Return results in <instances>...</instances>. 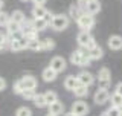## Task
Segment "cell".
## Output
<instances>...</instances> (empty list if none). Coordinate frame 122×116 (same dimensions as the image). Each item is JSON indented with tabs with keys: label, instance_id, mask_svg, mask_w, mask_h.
<instances>
[{
	"label": "cell",
	"instance_id": "cell-6",
	"mask_svg": "<svg viewBox=\"0 0 122 116\" xmlns=\"http://www.w3.org/2000/svg\"><path fill=\"white\" fill-rule=\"evenodd\" d=\"M72 111H73L76 116H86L89 113V105L84 101H75L72 104Z\"/></svg>",
	"mask_w": 122,
	"mask_h": 116
},
{
	"label": "cell",
	"instance_id": "cell-7",
	"mask_svg": "<svg viewBox=\"0 0 122 116\" xmlns=\"http://www.w3.org/2000/svg\"><path fill=\"white\" fill-rule=\"evenodd\" d=\"M51 67L53 69V70H56L58 73H61V72L66 70L67 63H66V60H64L63 57H53L51 60Z\"/></svg>",
	"mask_w": 122,
	"mask_h": 116
},
{
	"label": "cell",
	"instance_id": "cell-32",
	"mask_svg": "<svg viewBox=\"0 0 122 116\" xmlns=\"http://www.w3.org/2000/svg\"><path fill=\"white\" fill-rule=\"evenodd\" d=\"M15 116H32V111H30L29 107H20L15 111Z\"/></svg>",
	"mask_w": 122,
	"mask_h": 116
},
{
	"label": "cell",
	"instance_id": "cell-29",
	"mask_svg": "<svg viewBox=\"0 0 122 116\" xmlns=\"http://www.w3.org/2000/svg\"><path fill=\"white\" fill-rule=\"evenodd\" d=\"M35 90H34V89H25V90H23V93H21V96L23 98L26 99V101H30V99H34L35 98Z\"/></svg>",
	"mask_w": 122,
	"mask_h": 116
},
{
	"label": "cell",
	"instance_id": "cell-24",
	"mask_svg": "<svg viewBox=\"0 0 122 116\" xmlns=\"http://www.w3.org/2000/svg\"><path fill=\"white\" fill-rule=\"evenodd\" d=\"M11 18H12L14 21H17V23H21L26 20V15H25V12L23 11H20V9H17V11H14L12 14H11Z\"/></svg>",
	"mask_w": 122,
	"mask_h": 116
},
{
	"label": "cell",
	"instance_id": "cell-39",
	"mask_svg": "<svg viewBox=\"0 0 122 116\" xmlns=\"http://www.w3.org/2000/svg\"><path fill=\"white\" fill-rule=\"evenodd\" d=\"M34 3H35V5H44L46 3V0H32Z\"/></svg>",
	"mask_w": 122,
	"mask_h": 116
},
{
	"label": "cell",
	"instance_id": "cell-19",
	"mask_svg": "<svg viewBox=\"0 0 122 116\" xmlns=\"http://www.w3.org/2000/svg\"><path fill=\"white\" fill-rule=\"evenodd\" d=\"M47 26H49V23L46 21L44 18H34V29H35L37 32H41V31H44Z\"/></svg>",
	"mask_w": 122,
	"mask_h": 116
},
{
	"label": "cell",
	"instance_id": "cell-18",
	"mask_svg": "<svg viewBox=\"0 0 122 116\" xmlns=\"http://www.w3.org/2000/svg\"><path fill=\"white\" fill-rule=\"evenodd\" d=\"M23 84H25V89H35L37 87V79H35V76H32V75H26V76H23Z\"/></svg>",
	"mask_w": 122,
	"mask_h": 116
},
{
	"label": "cell",
	"instance_id": "cell-13",
	"mask_svg": "<svg viewBox=\"0 0 122 116\" xmlns=\"http://www.w3.org/2000/svg\"><path fill=\"white\" fill-rule=\"evenodd\" d=\"M56 75H58V72L53 70V69L49 66V67H46L43 73H41V76H43V81H46V83H52V81L56 79Z\"/></svg>",
	"mask_w": 122,
	"mask_h": 116
},
{
	"label": "cell",
	"instance_id": "cell-25",
	"mask_svg": "<svg viewBox=\"0 0 122 116\" xmlns=\"http://www.w3.org/2000/svg\"><path fill=\"white\" fill-rule=\"evenodd\" d=\"M44 98H46L47 105H51V104H53L55 101H58V95H56V92H53V90L46 92V93H44Z\"/></svg>",
	"mask_w": 122,
	"mask_h": 116
},
{
	"label": "cell",
	"instance_id": "cell-5",
	"mask_svg": "<svg viewBox=\"0 0 122 116\" xmlns=\"http://www.w3.org/2000/svg\"><path fill=\"white\" fill-rule=\"evenodd\" d=\"M5 28L8 31V34H9L12 38H17V37L21 35V25H20V23H17V21H14L12 18L9 20V23H8Z\"/></svg>",
	"mask_w": 122,
	"mask_h": 116
},
{
	"label": "cell",
	"instance_id": "cell-1",
	"mask_svg": "<svg viewBox=\"0 0 122 116\" xmlns=\"http://www.w3.org/2000/svg\"><path fill=\"white\" fill-rule=\"evenodd\" d=\"M90 61H92L90 52H89V49H86V47L78 49V51L72 52V55H70V63L73 66H89Z\"/></svg>",
	"mask_w": 122,
	"mask_h": 116
},
{
	"label": "cell",
	"instance_id": "cell-30",
	"mask_svg": "<svg viewBox=\"0 0 122 116\" xmlns=\"http://www.w3.org/2000/svg\"><path fill=\"white\" fill-rule=\"evenodd\" d=\"M9 20H11V15L5 11H0V26H6Z\"/></svg>",
	"mask_w": 122,
	"mask_h": 116
},
{
	"label": "cell",
	"instance_id": "cell-14",
	"mask_svg": "<svg viewBox=\"0 0 122 116\" xmlns=\"http://www.w3.org/2000/svg\"><path fill=\"white\" fill-rule=\"evenodd\" d=\"M63 111H64V104L60 102V101H55L53 104L49 105V113L51 115L58 116V115H63Z\"/></svg>",
	"mask_w": 122,
	"mask_h": 116
},
{
	"label": "cell",
	"instance_id": "cell-10",
	"mask_svg": "<svg viewBox=\"0 0 122 116\" xmlns=\"http://www.w3.org/2000/svg\"><path fill=\"white\" fill-rule=\"evenodd\" d=\"M76 76H78V81H79V84H84V86H92V84L95 83V76L92 75L90 72H86V70H82V72H79Z\"/></svg>",
	"mask_w": 122,
	"mask_h": 116
},
{
	"label": "cell",
	"instance_id": "cell-40",
	"mask_svg": "<svg viewBox=\"0 0 122 116\" xmlns=\"http://www.w3.org/2000/svg\"><path fill=\"white\" fill-rule=\"evenodd\" d=\"M64 116H76V115L73 113V111H70V113H66V115H64Z\"/></svg>",
	"mask_w": 122,
	"mask_h": 116
},
{
	"label": "cell",
	"instance_id": "cell-31",
	"mask_svg": "<svg viewBox=\"0 0 122 116\" xmlns=\"http://www.w3.org/2000/svg\"><path fill=\"white\" fill-rule=\"evenodd\" d=\"M98 79H110V70L107 67L99 69L98 72Z\"/></svg>",
	"mask_w": 122,
	"mask_h": 116
},
{
	"label": "cell",
	"instance_id": "cell-23",
	"mask_svg": "<svg viewBox=\"0 0 122 116\" xmlns=\"http://www.w3.org/2000/svg\"><path fill=\"white\" fill-rule=\"evenodd\" d=\"M34 104H35V107H38V109H43V107L47 105V102H46V98H44V93L43 95H35V98L32 99Z\"/></svg>",
	"mask_w": 122,
	"mask_h": 116
},
{
	"label": "cell",
	"instance_id": "cell-36",
	"mask_svg": "<svg viewBox=\"0 0 122 116\" xmlns=\"http://www.w3.org/2000/svg\"><path fill=\"white\" fill-rule=\"evenodd\" d=\"M5 89H6V81L3 78H0V92H3Z\"/></svg>",
	"mask_w": 122,
	"mask_h": 116
},
{
	"label": "cell",
	"instance_id": "cell-34",
	"mask_svg": "<svg viewBox=\"0 0 122 116\" xmlns=\"http://www.w3.org/2000/svg\"><path fill=\"white\" fill-rule=\"evenodd\" d=\"M107 113H108V116H121L122 111H121L119 107H114V105H112V107L108 109V111H107Z\"/></svg>",
	"mask_w": 122,
	"mask_h": 116
},
{
	"label": "cell",
	"instance_id": "cell-4",
	"mask_svg": "<svg viewBox=\"0 0 122 116\" xmlns=\"http://www.w3.org/2000/svg\"><path fill=\"white\" fill-rule=\"evenodd\" d=\"M9 49L12 52H18V51H23V49H28V38L23 37V35L17 37V38H12V40H11V47Z\"/></svg>",
	"mask_w": 122,
	"mask_h": 116
},
{
	"label": "cell",
	"instance_id": "cell-9",
	"mask_svg": "<svg viewBox=\"0 0 122 116\" xmlns=\"http://www.w3.org/2000/svg\"><path fill=\"white\" fill-rule=\"evenodd\" d=\"M76 40H78V44L81 47H87L93 41V37L90 35V31H81L78 34V37H76Z\"/></svg>",
	"mask_w": 122,
	"mask_h": 116
},
{
	"label": "cell",
	"instance_id": "cell-22",
	"mask_svg": "<svg viewBox=\"0 0 122 116\" xmlns=\"http://www.w3.org/2000/svg\"><path fill=\"white\" fill-rule=\"evenodd\" d=\"M89 52H90V58H92V60H99V58H102V55H104V51H102L98 44L95 46L93 49H90Z\"/></svg>",
	"mask_w": 122,
	"mask_h": 116
},
{
	"label": "cell",
	"instance_id": "cell-33",
	"mask_svg": "<svg viewBox=\"0 0 122 116\" xmlns=\"http://www.w3.org/2000/svg\"><path fill=\"white\" fill-rule=\"evenodd\" d=\"M112 84V79H98V89H102V90H107Z\"/></svg>",
	"mask_w": 122,
	"mask_h": 116
},
{
	"label": "cell",
	"instance_id": "cell-44",
	"mask_svg": "<svg viewBox=\"0 0 122 116\" xmlns=\"http://www.w3.org/2000/svg\"><path fill=\"white\" fill-rule=\"evenodd\" d=\"M21 2H25V3H26V2H29V0H21Z\"/></svg>",
	"mask_w": 122,
	"mask_h": 116
},
{
	"label": "cell",
	"instance_id": "cell-11",
	"mask_svg": "<svg viewBox=\"0 0 122 116\" xmlns=\"http://www.w3.org/2000/svg\"><path fill=\"white\" fill-rule=\"evenodd\" d=\"M78 86H79L78 76H75V75H69V76H66V79H64V89H67V90H72V92H73Z\"/></svg>",
	"mask_w": 122,
	"mask_h": 116
},
{
	"label": "cell",
	"instance_id": "cell-17",
	"mask_svg": "<svg viewBox=\"0 0 122 116\" xmlns=\"http://www.w3.org/2000/svg\"><path fill=\"white\" fill-rule=\"evenodd\" d=\"M28 49H29V51H34V52L43 51V47H41V40H40V38L28 40Z\"/></svg>",
	"mask_w": 122,
	"mask_h": 116
},
{
	"label": "cell",
	"instance_id": "cell-35",
	"mask_svg": "<svg viewBox=\"0 0 122 116\" xmlns=\"http://www.w3.org/2000/svg\"><path fill=\"white\" fill-rule=\"evenodd\" d=\"M52 18H53V15H52L51 12H47V14H46V15H44V20H46V21H47V23H49V25H51V23H52Z\"/></svg>",
	"mask_w": 122,
	"mask_h": 116
},
{
	"label": "cell",
	"instance_id": "cell-28",
	"mask_svg": "<svg viewBox=\"0 0 122 116\" xmlns=\"http://www.w3.org/2000/svg\"><path fill=\"white\" fill-rule=\"evenodd\" d=\"M110 101H112V105L114 107H122V96L119 93H116V92L110 96Z\"/></svg>",
	"mask_w": 122,
	"mask_h": 116
},
{
	"label": "cell",
	"instance_id": "cell-27",
	"mask_svg": "<svg viewBox=\"0 0 122 116\" xmlns=\"http://www.w3.org/2000/svg\"><path fill=\"white\" fill-rule=\"evenodd\" d=\"M12 90H14V93H17V95H21V93H23V90H25L23 79H17V81H15L14 86H12Z\"/></svg>",
	"mask_w": 122,
	"mask_h": 116
},
{
	"label": "cell",
	"instance_id": "cell-20",
	"mask_svg": "<svg viewBox=\"0 0 122 116\" xmlns=\"http://www.w3.org/2000/svg\"><path fill=\"white\" fill-rule=\"evenodd\" d=\"M73 93H75V96H78V98H84V96L89 95V86L79 84V86L73 90Z\"/></svg>",
	"mask_w": 122,
	"mask_h": 116
},
{
	"label": "cell",
	"instance_id": "cell-21",
	"mask_svg": "<svg viewBox=\"0 0 122 116\" xmlns=\"http://www.w3.org/2000/svg\"><path fill=\"white\" fill-rule=\"evenodd\" d=\"M82 12H84V11H82L78 5H72L70 8H69V15H70L72 18H75V20H78L79 15H81Z\"/></svg>",
	"mask_w": 122,
	"mask_h": 116
},
{
	"label": "cell",
	"instance_id": "cell-15",
	"mask_svg": "<svg viewBox=\"0 0 122 116\" xmlns=\"http://www.w3.org/2000/svg\"><path fill=\"white\" fill-rule=\"evenodd\" d=\"M99 11H101V3L98 2V0H90L89 3H87V8H86V12H89L92 15L98 14Z\"/></svg>",
	"mask_w": 122,
	"mask_h": 116
},
{
	"label": "cell",
	"instance_id": "cell-37",
	"mask_svg": "<svg viewBox=\"0 0 122 116\" xmlns=\"http://www.w3.org/2000/svg\"><path fill=\"white\" fill-rule=\"evenodd\" d=\"M114 92H116V93H119L121 96H122V83H119L116 86V89H114Z\"/></svg>",
	"mask_w": 122,
	"mask_h": 116
},
{
	"label": "cell",
	"instance_id": "cell-26",
	"mask_svg": "<svg viewBox=\"0 0 122 116\" xmlns=\"http://www.w3.org/2000/svg\"><path fill=\"white\" fill-rule=\"evenodd\" d=\"M41 47H43V51H52L55 47V41L52 38H44V40H41Z\"/></svg>",
	"mask_w": 122,
	"mask_h": 116
},
{
	"label": "cell",
	"instance_id": "cell-41",
	"mask_svg": "<svg viewBox=\"0 0 122 116\" xmlns=\"http://www.w3.org/2000/svg\"><path fill=\"white\" fill-rule=\"evenodd\" d=\"M2 6H3V0H0V9H2Z\"/></svg>",
	"mask_w": 122,
	"mask_h": 116
},
{
	"label": "cell",
	"instance_id": "cell-3",
	"mask_svg": "<svg viewBox=\"0 0 122 116\" xmlns=\"http://www.w3.org/2000/svg\"><path fill=\"white\" fill-rule=\"evenodd\" d=\"M76 23H78V26L81 28V31H90L95 25V18H93V15L89 14V12H82L79 15V18L76 20Z\"/></svg>",
	"mask_w": 122,
	"mask_h": 116
},
{
	"label": "cell",
	"instance_id": "cell-42",
	"mask_svg": "<svg viewBox=\"0 0 122 116\" xmlns=\"http://www.w3.org/2000/svg\"><path fill=\"white\" fill-rule=\"evenodd\" d=\"M101 116H108V113H102V115H101Z\"/></svg>",
	"mask_w": 122,
	"mask_h": 116
},
{
	"label": "cell",
	"instance_id": "cell-45",
	"mask_svg": "<svg viewBox=\"0 0 122 116\" xmlns=\"http://www.w3.org/2000/svg\"><path fill=\"white\" fill-rule=\"evenodd\" d=\"M121 116H122V113H121Z\"/></svg>",
	"mask_w": 122,
	"mask_h": 116
},
{
	"label": "cell",
	"instance_id": "cell-38",
	"mask_svg": "<svg viewBox=\"0 0 122 116\" xmlns=\"http://www.w3.org/2000/svg\"><path fill=\"white\" fill-rule=\"evenodd\" d=\"M6 38H8V37H6V35H5V34H3V32H2V31H0V44H2V43H3V41H5V40H6Z\"/></svg>",
	"mask_w": 122,
	"mask_h": 116
},
{
	"label": "cell",
	"instance_id": "cell-2",
	"mask_svg": "<svg viewBox=\"0 0 122 116\" xmlns=\"http://www.w3.org/2000/svg\"><path fill=\"white\" fill-rule=\"evenodd\" d=\"M69 26V17L64 14H56L53 15L52 23H51V28L53 31H64Z\"/></svg>",
	"mask_w": 122,
	"mask_h": 116
},
{
	"label": "cell",
	"instance_id": "cell-16",
	"mask_svg": "<svg viewBox=\"0 0 122 116\" xmlns=\"http://www.w3.org/2000/svg\"><path fill=\"white\" fill-rule=\"evenodd\" d=\"M49 11L44 8V5H35L32 8V15L34 18H44V15L47 14Z\"/></svg>",
	"mask_w": 122,
	"mask_h": 116
},
{
	"label": "cell",
	"instance_id": "cell-8",
	"mask_svg": "<svg viewBox=\"0 0 122 116\" xmlns=\"http://www.w3.org/2000/svg\"><path fill=\"white\" fill-rule=\"evenodd\" d=\"M93 101L98 104V105H102L107 101H110V93L108 90H102V89H98L96 93L93 95Z\"/></svg>",
	"mask_w": 122,
	"mask_h": 116
},
{
	"label": "cell",
	"instance_id": "cell-43",
	"mask_svg": "<svg viewBox=\"0 0 122 116\" xmlns=\"http://www.w3.org/2000/svg\"><path fill=\"white\" fill-rule=\"evenodd\" d=\"M47 116H55V115H51V113H47Z\"/></svg>",
	"mask_w": 122,
	"mask_h": 116
},
{
	"label": "cell",
	"instance_id": "cell-12",
	"mask_svg": "<svg viewBox=\"0 0 122 116\" xmlns=\"http://www.w3.org/2000/svg\"><path fill=\"white\" fill-rule=\"evenodd\" d=\"M108 47L112 51H121L122 49V37L121 35H112L108 38Z\"/></svg>",
	"mask_w": 122,
	"mask_h": 116
}]
</instances>
